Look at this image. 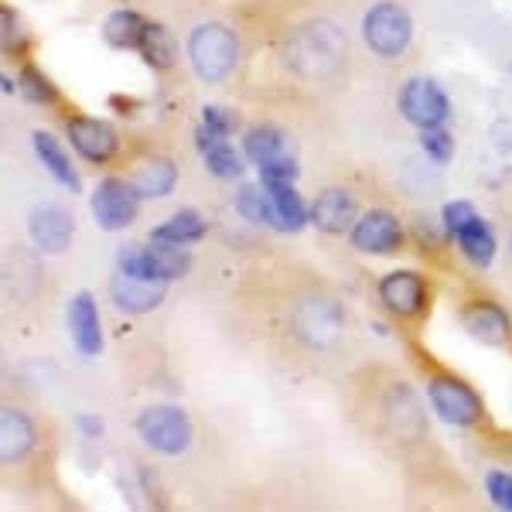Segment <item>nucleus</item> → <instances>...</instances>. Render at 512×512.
Wrapping results in <instances>:
<instances>
[{
	"mask_svg": "<svg viewBox=\"0 0 512 512\" xmlns=\"http://www.w3.org/2000/svg\"><path fill=\"white\" fill-rule=\"evenodd\" d=\"M345 45L349 41H345V35L332 21H315L304 24L301 31H294L284 48V59L301 76H335L345 65Z\"/></svg>",
	"mask_w": 512,
	"mask_h": 512,
	"instance_id": "3",
	"label": "nucleus"
},
{
	"mask_svg": "<svg viewBox=\"0 0 512 512\" xmlns=\"http://www.w3.org/2000/svg\"><path fill=\"white\" fill-rule=\"evenodd\" d=\"M195 144H198V151H202V158H205V168H209L216 178L236 181L239 175H243V154L229 144V137L212 134L209 127H198Z\"/></svg>",
	"mask_w": 512,
	"mask_h": 512,
	"instance_id": "18",
	"label": "nucleus"
},
{
	"mask_svg": "<svg viewBox=\"0 0 512 512\" xmlns=\"http://www.w3.org/2000/svg\"><path fill=\"white\" fill-rule=\"evenodd\" d=\"M461 325H465V332L478 338L482 345H492V349H499V345L509 342V332H512V321L506 315V308H499L495 301H472L461 308Z\"/></svg>",
	"mask_w": 512,
	"mask_h": 512,
	"instance_id": "16",
	"label": "nucleus"
},
{
	"mask_svg": "<svg viewBox=\"0 0 512 512\" xmlns=\"http://www.w3.org/2000/svg\"><path fill=\"white\" fill-rule=\"evenodd\" d=\"M38 451V424L21 407H4L0 414V461L4 468L24 465Z\"/></svg>",
	"mask_w": 512,
	"mask_h": 512,
	"instance_id": "14",
	"label": "nucleus"
},
{
	"mask_svg": "<svg viewBox=\"0 0 512 512\" xmlns=\"http://www.w3.org/2000/svg\"><path fill=\"white\" fill-rule=\"evenodd\" d=\"M35 151H38V161L45 164L48 171H52V178L59 181L65 188H79V175L76 168H72L69 154H65V147L59 144V137H52L48 130H38L35 137Z\"/></svg>",
	"mask_w": 512,
	"mask_h": 512,
	"instance_id": "26",
	"label": "nucleus"
},
{
	"mask_svg": "<svg viewBox=\"0 0 512 512\" xmlns=\"http://www.w3.org/2000/svg\"><path fill=\"white\" fill-rule=\"evenodd\" d=\"M243 151L256 168H263V164H274L280 158H287V137H284V130L267 127V123H263V127L246 130Z\"/></svg>",
	"mask_w": 512,
	"mask_h": 512,
	"instance_id": "24",
	"label": "nucleus"
},
{
	"mask_svg": "<svg viewBox=\"0 0 512 512\" xmlns=\"http://www.w3.org/2000/svg\"><path fill=\"white\" fill-rule=\"evenodd\" d=\"M420 147H424L434 161H451L454 137L444 127H427V130H420Z\"/></svg>",
	"mask_w": 512,
	"mask_h": 512,
	"instance_id": "30",
	"label": "nucleus"
},
{
	"mask_svg": "<svg viewBox=\"0 0 512 512\" xmlns=\"http://www.w3.org/2000/svg\"><path fill=\"white\" fill-rule=\"evenodd\" d=\"M4 287L14 297H31L35 291H41V263L31 253L14 250L4 267Z\"/></svg>",
	"mask_w": 512,
	"mask_h": 512,
	"instance_id": "23",
	"label": "nucleus"
},
{
	"mask_svg": "<svg viewBox=\"0 0 512 512\" xmlns=\"http://www.w3.org/2000/svg\"><path fill=\"white\" fill-rule=\"evenodd\" d=\"M69 144L79 158L93 161V164H106L120 154V137L113 130V123L96 120V117H69Z\"/></svg>",
	"mask_w": 512,
	"mask_h": 512,
	"instance_id": "12",
	"label": "nucleus"
},
{
	"mask_svg": "<svg viewBox=\"0 0 512 512\" xmlns=\"http://www.w3.org/2000/svg\"><path fill=\"white\" fill-rule=\"evenodd\" d=\"M454 239H458L461 253L468 256V263H475V267H489L495 260V233L482 216H475L468 226H461Z\"/></svg>",
	"mask_w": 512,
	"mask_h": 512,
	"instance_id": "22",
	"label": "nucleus"
},
{
	"mask_svg": "<svg viewBox=\"0 0 512 512\" xmlns=\"http://www.w3.org/2000/svg\"><path fill=\"white\" fill-rule=\"evenodd\" d=\"M366 424L376 441H386L390 448L410 451L427 441V414L414 386L403 376L386 369L383 376H369L366 386Z\"/></svg>",
	"mask_w": 512,
	"mask_h": 512,
	"instance_id": "2",
	"label": "nucleus"
},
{
	"mask_svg": "<svg viewBox=\"0 0 512 512\" xmlns=\"http://www.w3.org/2000/svg\"><path fill=\"white\" fill-rule=\"evenodd\" d=\"M233 113L229 110H219V106H205L202 110V127H209L212 134H219V137H229L233 134Z\"/></svg>",
	"mask_w": 512,
	"mask_h": 512,
	"instance_id": "33",
	"label": "nucleus"
},
{
	"mask_svg": "<svg viewBox=\"0 0 512 512\" xmlns=\"http://www.w3.org/2000/svg\"><path fill=\"white\" fill-rule=\"evenodd\" d=\"M489 495H492V502L495 506H502V509H512V475L506 472H492L489 478Z\"/></svg>",
	"mask_w": 512,
	"mask_h": 512,
	"instance_id": "34",
	"label": "nucleus"
},
{
	"mask_svg": "<svg viewBox=\"0 0 512 512\" xmlns=\"http://www.w3.org/2000/svg\"><path fill=\"white\" fill-rule=\"evenodd\" d=\"M362 38L379 59H400L414 41V21L396 0H379L362 18Z\"/></svg>",
	"mask_w": 512,
	"mask_h": 512,
	"instance_id": "5",
	"label": "nucleus"
},
{
	"mask_svg": "<svg viewBox=\"0 0 512 512\" xmlns=\"http://www.w3.org/2000/svg\"><path fill=\"white\" fill-rule=\"evenodd\" d=\"M137 202L140 195L127 178H106L93 192V216L103 229L117 233V229H127L137 219Z\"/></svg>",
	"mask_w": 512,
	"mask_h": 512,
	"instance_id": "10",
	"label": "nucleus"
},
{
	"mask_svg": "<svg viewBox=\"0 0 512 512\" xmlns=\"http://www.w3.org/2000/svg\"><path fill=\"white\" fill-rule=\"evenodd\" d=\"M130 185L140 198H164L175 188L178 181V168L171 158H147L140 161L134 171H130Z\"/></svg>",
	"mask_w": 512,
	"mask_h": 512,
	"instance_id": "21",
	"label": "nucleus"
},
{
	"mask_svg": "<svg viewBox=\"0 0 512 512\" xmlns=\"http://www.w3.org/2000/svg\"><path fill=\"white\" fill-rule=\"evenodd\" d=\"M205 236V219L198 216L195 209H181L175 212L168 222H161L151 233V243H164V246H188L198 243Z\"/></svg>",
	"mask_w": 512,
	"mask_h": 512,
	"instance_id": "25",
	"label": "nucleus"
},
{
	"mask_svg": "<svg viewBox=\"0 0 512 512\" xmlns=\"http://www.w3.org/2000/svg\"><path fill=\"white\" fill-rule=\"evenodd\" d=\"M137 52L144 55V62L151 65V69L171 72V69H175V62H178V41L171 38V31L161 28V24H147Z\"/></svg>",
	"mask_w": 512,
	"mask_h": 512,
	"instance_id": "27",
	"label": "nucleus"
},
{
	"mask_svg": "<svg viewBox=\"0 0 512 512\" xmlns=\"http://www.w3.org/2000/svg\"><path fill=\"white\" fill-rule=\"evenodd\" d=\"M69 335L82 355H96L103 349V328H99V308L89 291H79L69 301Z\"/></svg>",
	"mask_w": 512,
	"mask_h": 512,
	"instance_id": "17",
	"label": "nucleus"
},
{
	"mask_svg": "<svg viewBox=\"0 0 512 512\" xmlns=\"http://www.w3.org/2000/svg\"><path fill=\"white\" fill-rule=\"evenodd\" d=\"M137 434L151 451L178 458V454L188 451V444H192V420H188L185 410L158 403V407H147L144 414L137 417Z\"/></svg>",
	"mask_w": 512,
	"mask_h": 512,
	"instance_id": "7",
	"label": "nucleus"
},
{
	"mask_svg": "<svg viewBox=\"0 0 512 512\" xmlns=\"http://www.w3.org/2000/svg\"><path fill=\"white\" fill-rule=\"evenodd\" d=\"M311 222L328 236L352 233V226L359 222V205H355L352 192H345V188H325L315 198V205H311Z\"/></svg>",
	"mask_w": 512,
	"mask_h": 512,
	"instance_id": "15",
	"label": "nucleus"
},
{
	"mask_svg": "<svg viewBox=\"0 0 512 512\" xmlns=\"http://www.w3.org/2000/svg\"><path fill=\"white\" fill-rule=\"evenodd\" d=\"M475 216H478V212H475L472 202H448V205H444V226H448L451 236L458 233L461 226H468Z\"/></svg>",
	"mask_w": 512,
	"mask_h": 512,
	"instance_id": "32",
	"label": "nucleus"
},
{
	"mask_svg": "<svg viewBox=\"0 0 512 512\" xmlns=\"http://www.w3.org/2000/svg\"><path fill=\"white\" fill-rule=\"evenodd\" d=\"M267 198H270V226L280 229V233H297V229H304V222L311 219V209L301 202L294 185H270Z\"/></svg>",
	"mask_w": 512,
	"mask_h": 512,
	"instance_id": "20",
	"label": "nucleus"
},
{
	"mask_svg": "<svg viewBox=\"0 0 512 512\" xmlns=\"http://www.w3.org/2000/svg\"><path fill=\"white\" fill-rule=\"evenodd\" d=\"M28 233H31V239H35V246L41 253L59 256L72 246L76 219H72V212L62 209L59 202H41L31 209V216H28Z\"/></svg>",
	"mask_w": 512,
	"mask_h": 512,
	"instance_id": "11",
	"label": "nucleus"
},
{
	"mask_svg": "<svg viewBox=\"0 0 512 512\" xmlns=\"http://www.w3.org/2000/svg\"><path fill=\"white\" fill-rule=\"evenodd\" d=\"M400 113L407 117L414 127L427 130V127H448L451 120V103L444 96V89L437 86L434 79H410L407 86L400 89Z\"/></svg>",
	"mask_w": 512,
	"mask_h": 512,
	"instance_id": "8",
	"label": "nucleus"
},
{
	"mask_svg": "<svg viewBox=\"0 0 512 512\" xmlns=\"http://www.w3.org/2000/svg\"><path fill=\"white\" fill-rule=\"evenodd\" d=\"M113 304L127 315H147L164 301V284L161 280H140V277H117L113 280Z\"/></svg>",
	"mask_w": 512,
	"mask_h": 512,
	"instance_id": "19",
	"label": "nucleus"
},
{
	"mask_svg": "<svg viewBox=\"0 0 512 512\" xmlns=\"http://www.w3.org/2000/svg\"><path fill=\"white\" fill-rule=\"evenodd\" d=\"M270 325L287 349L308 359H328L345 345V308L318 284L284 287Z\"/></svg>",
	"mask_w": 512,
	"mask_h": 512,
	"instance_id": "1",
	"label": "nucleus"
},
{
	"mask_svg": "<svg viewBox=\"0 0 512 512\" xmlns=\"http://www.w3.org/2000/svg\"><path fill=\"white\" fill-rule=\"evenodd\" d=\"M379 301L400 321H420L427 315V280L414 270H393L379 280Z\"/></svg>",
	"mask_w": 512,
	"mask_h": 512,
	"instance_id": "9",
	"label": "nucleus"
},
{
	"mask_svg": "<svg viewBox=\"0 0 512 512\" xmlns=\"http://www.w3.org/2000/svg\"><path fill=\"white\" fill-rule=\"evenodd\" d=\"M236 209L243 212V219L250 222H267L270 226V198H267V188H256V185H243L236 192Z\"/></svg>",
	"mask_w": 512,
	"mask_h": 512,
	"instance_id": "29",
	"label": "nucleus"
},
{
	"mask_svg": "<svg viewBox=\"0 0 512 512\" xmlns=\"http://www.w3.org/2000/svg\"><path fill=\"white\" fill-rule=\"evenodd\" d=\"M21 89H24V96H28L31 103H52V99H55L52 82L41 76L38 69H24L21 72Z\"/></svg>",
	"mask_w": 512,
	"mask_h": 512,
	"instance_id": "31",
	"label": "nucleus"
},
{
	"mask_svg": "<svg viewBox=\"0 0 512 512\" xmlns=\"http://www.w3.org/2000/svg\"><path fill=\"white\" fill-rule=\"evenodd\" d=\"M188 59H192L195 76L202 82H222L233 76L239 65V38L233 35V28L219 21L198 24L188 38Z\"/></svg>",
	"mask_w": 512,
	"mask_h": 512,
	"instance_id": "4",
	"label": "nucleus"
},
{
	"mask_svg": "<svg viewBox=\"0 0 512 512\" xmlns=\"http://www.w3.org/2000/svg\"><path fill=\"white\" fill-rule=\"evenodd\" d=\"M427 400L434 403L441 420L451 427H475L482 420V396L461 376L444 373V369L427 376Z\"/></svg>",
	"mask_w": 512,
	"mask_h": 512,
	"instance_id": "6",
	"label": "nucleus"
},
{
	"mask_svg": "<svg viewBox=\"0 0 512 512\" xmlns=\"http://www.w3.org/2000/svg\"><path fill=\"white\" fill-rule=\"evenodd\" d=\"M509 260H512V236H509Z\"/></svg>",
	"mask_w": 512,
	"mask_h": 512,
	"instance_id": "35",
	"label": "nucleus"
},
{
	"mask_svg": "<svg viewBox=\"0 0 512 512\" xmlns=\"http://www.w3.org/2000/svg\"><path fill=\"white\" fill-rule=\"evenodd\" d=\"M147 31V21L140 18L137 11H113L106 18L103 38L110 41L113 48H140V38Z\"/></svg>",
	"mask_w": 512,
	"mask_h": 512,
	"instance_id": "28",
	"label": "nucleus"
},
{
	"mask_svg": "<svg viewBox=\"0 0 512 512\" xmlns=\"http://www.w3.org/2000/svg\"><path fill=\"white\" fill-rule=\"evenodd\" d=\"M352 246L359 253H373V256H383V253H396L403 243V229L396 222L393 212L386 209H369L366 216H359V222L352 226Z\"/></svg>",
	"mask_w": 512,
	"mask_h": 512,
	"instance_id": "13",
	"label": "nucleus"
}]
</instances>
